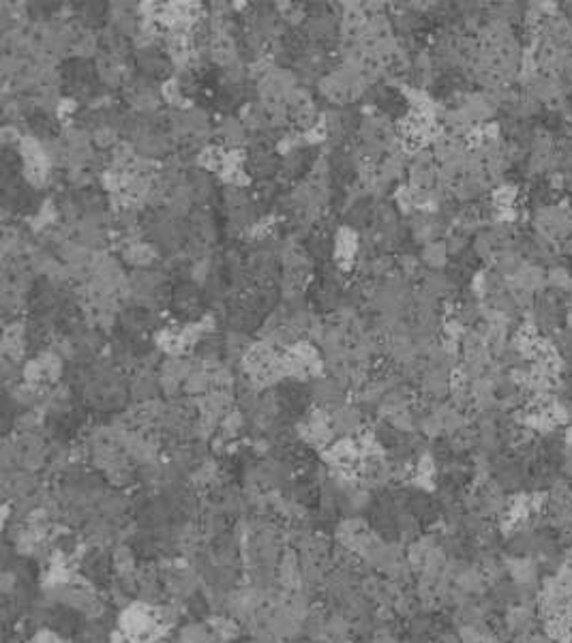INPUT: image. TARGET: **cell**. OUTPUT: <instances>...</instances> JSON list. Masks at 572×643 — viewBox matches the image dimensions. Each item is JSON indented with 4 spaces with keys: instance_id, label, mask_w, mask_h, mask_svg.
<instances>
[{
    "instance_id": "1",
    "label": "cell",
    "mask_w": 572,
    "mask_h": 643,
    "mask_svg": "<svg viewBox=\"0 0 572 643\" xmlns=\"http://www.w3.org/2000/svg\"><path fill=\"white\" fill-rule=\"evenodd\" d=\"M33 643H67L63 639V635L54 633V630H37L33 637Z\"/></svg>"
}]
</instances>
